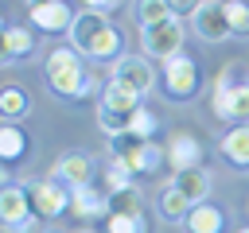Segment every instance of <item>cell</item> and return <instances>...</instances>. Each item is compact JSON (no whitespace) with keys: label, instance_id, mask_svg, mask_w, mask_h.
I'll use <instances>...</instances> for the list:
<instances>
[{"label":"cell","instance_id":"6da1fadb","mask_svg":"<svg viewBox=\"0 0 249 233\" xmlns=\"http://www.w3.org/2000/svg\"><path fill=\"white\" fill-rule=\"evenodd\" d=\"M70 47L93 62H117L121 58V31L109 23V16L101 12H78L74 16V27H70Z\"/></svg>","mask_w":249,"mask_h":233},{"label":"cell","instance_id":"7a4b0ae2","mask_svg":"<svg viewBox=\"0 0 249 233\" xmlns=\"http://www.w3.org/2000/svg\"><path fill=\"white\" fill-rule=\"evenodd\" d=\"M43 74H47V85L58 93V97H82V85L89 78V70L82 66V54L74 47H54L43 62Z\"/></svg>","mask_w":249,"mask_h":233},{"label":"cell","instance_id":"3957f363","mask_svg":"<svg viewBox=\"0 0 249 233\" xmlns=\"http://www.w3.org/2000/svg\"><path fill=\"white\" fill-rule=\"evenodd\" d=\"M183 39H187V31H183V19H175V16L163 19V23L140 27V50L156 62H167V58L183 54Z\"/></svg>","mask_w":249,"mask_h":233},{"label":"cell","instance_id":"277c9868","mask_svg":"<svg viewBox=\"0 0 249 233\" xmlns=\"http://www.w3.org/2000/svg\"><path fill=\"white\" fill-rule=\"evenodd\" d=\"M195 89H198V66L191 62V54L167 58L163 62V93L171 101H187V97H195Z\"/></svg>","mask_w":249,"mask_h":233},{"label":"cell","instance_id":"5b68a950","mask_svg":"<svg viewBox=\"0 0 249 233\" xmlns=\"http://www.w3.org/2000/svg\"><path fill=\"white\" fill-rule=\"evenodd\" d=\"M113 82H121V85H128L132 93L144 97V93L156 89V70L148 62V54H121L113 62Z\"/></svg>","mask_w":249,"mask_h":233},{"label":"cell","instance_id":"8992f818","mask_svg":"<svg viewBox=\"0 0 249 233\" xmlns=\"http://www.w3.org/2000/svg\"><path fill=\"white\" fill-rule=\"evenodd\" d=\"M0 217H4V233H27L35 225L27 186H4V194H0Z\"/></svg>","mask_w":249,"mask_h":233},{"label":"cell","instance_id":"52a82bcc","mask_svg":"<svg viewBox=\"0 0 249 233\" xmlns=\"http://www.w3.org/2000/svg\"><path fill=\"white\" fill-rule=\"evenodd\" d=\"M191 23H195V35L206 39V43H222V39L233 35L230 16H226V0H202L198 12L191 16Z\"/></svg>","mask_w":249,"mask_h":233},{"label":"cell","instance_id":"ba28073f","mask_svg":"<svg viewBox=\"0 0 249 233\" xmlns=\"http://www.w3.org/2000/svg\"><path fill=\"white\" fill-rule=\"evenodd\" d=\"M47 179L58 183V186H66V190H82V186H89V179H93V159L82 155V151H66V155L54 159V167H51Z\"/></svg>","mask_w":249,"mask_h":233},{"label":"cell","instance_id":"9c48e42d","mask_svg":"<svg viewBox=\"0 0 249 233\" xmlns=\"http://www.w3.org/2000/svg\"><path fill=\"white\" fill-rule=\"evenodd\" d=\"M27 194H31V214H35L39 221H54V217L70 206V190H66V186H58V183H51V179L31 183V186H27Z\"/></svg>","mask_w":249,"mask_h":233},{"label":"cell","instance_id":"30bf717a","mask_svg":"<svg viewBox=\"0 0 249 233\" xmlns=\"http://www.w3.org/2000/svg\"><path fill=\"white\" fill-rule=\"evenodd\" d=\"M214 116L222 120H249V82H237L230 89H214Z\"/></svg>","mask_w":249,"mask_h":233},{"label":"cell","instance_id":"8fae6325","mask_svg":"<svg viewBox=\"0 0 249 233\" xmlns=\"http://www.w3.org/2000/svg\"><path fill=\"white\" fill-rule=\"evenodd\" d=\"M167 151V167L171 171H187V167H202V144L191 132H171V140L163 144Z\"/></svg>","mask_w":249,"mask_h":233},{"label":"cell","instance_id":"7c38bea8","mask_svg":"<svg viewBox=\"0 0 249 233\" xmlns=\"http://www.w3.org/2000/svg\"><path fill=\"white\" fill-rule=\"evenodd\" d=\"M31 23H35V31H70L74 27V12H70V4L66 0H51V4H39V8H31Z\"/></svg>","mask_w":249,"mask_h":233},{"label":"cell","instance_id":"4fadbf2b","mask_svg":"<svg viewBox=\"0 0 249 233\" xmlns=\"http://www.w3.org/2000/svg\"><path fill=\"white\" fill-rule=\"evenodd\" d=\"M35 47H39V39H35L31 27H19V23L4 27V66H16V62L31 58Z\"/></svg>","mask_w":249,"mask_h":233},{"label":"cell","instance_id":"5bb4252c","mask_svg":"<svg viewBox=\"0 0 249 233\" xmlns=\"http://www.w3.org/2000/svg\"><path fill=\"white\" fill-rule=\"evenodd\" d=\"M97 109H109V113H124V116H132L136 109H140V93H132L128 85H121V82H105L101 85V97H97Z\"/></svg>","mask_w":249,"mask_h":233},{"label":"cell","instance_id":"9a60e30c","mask_svg":"<svg viewBox=\"0 0 249 233\" xmlns=\"http://www.w3.org/2000/svg\"><path fill=\"white\" fill-rule=\"evenodd\" d=\"M70 210H74L82 221H93V217H109V194H97L93 186L70 190Z\"/></svg>","mask_w":249,"mask_h":233},{"label":"cell","instance_id":"2e32d148","mask_svg":"<svg viewBox=\"0 0 249 233\" xmlns=\"http://www.w3.org/2000/svg\"><path fill=\"white\" fill-rule=\"evenodd\" d=\"M171 186L198 206V202H206V194H210V175H206L202 167H187V171H175V175H171Z\"/></svg>","mask_w":249,"mask_h":233},{"label":"cell","instance_id":"e0dca14e","mask_svg":"<svg viewBox=\"0 0 249 233\" xmlns=\"http://www.w3.org/2000/svg\"><path fill=\"white\" fill-rule=\"evenodd\" d=\"M222 155L233 167H249V124H237L222 136Z\"/></svg>","mask_w":249,"mask_h":233},{"label":"cell","instance_id":"ac0fdd59","mask_svg":"<svg viewBox=\"0 0 249 233\" xmlns=\"http://www.w3.org/2000/svg\"><path fill=\"white\" fill-rule=\"evenodd\" d=\"M163 163H167V151H163L156 140H148V144L136 151V159L128 163V175H140V179H144V175H156Z\"/></svg>","mask_w":249,"mask_h":233},{"label":"cell","instance_id":"d6986e66","mask_svg":"<svg viewBox=\"0 0 249 233\" xmlns=\"http://www.w3.org/2000/svg\"><path fill=\"white\" fill-rule=\"evenodd\" d=\"M222 210L218 206H210V202H198L191 214H187V229L191 233H222Z\"/></svg>","mask_w":249,"mask_h":233},{"label":"cell","instance_id":"ffe728a7","mask_svg":"<svg viewBox=\"0 0 249 233\" xmlns=\"http://www.w3.org/2000/svg\"><path fill=\"white\" fill-rule=\"evenodd\" d=\"M191 210H195V202H191L187 194H179L175 186H167V190L160 194V214H163L167 221H187Z\"/></svg>","mask_w":249,"mask_h":233},{"label":"cell","instance_id":"44dd1931","mask_svg":"<svg viewBox=\"0 0 249 233\" xmlns=\"http://www.w3.org/2000/svg\"><path fill=\"white\" fill-rule=\"evenodd\" d=\"M23 151H27V136H23V128L4 124V128H0V155H4V163L23 159Z\"/></svg>","mask_w":249,"mask_h":233},{"label":"cell","instance_id":"7402d4cb","mask_svg":"<svg viewBox=\"0 0 249 233\" xmlns=\"http://www.w3.org/2000/svg\"><path fill=\"white\" fill-rule=\"evenodd\" d=\"M0 113H4L8 120H19V116H27V113H31V101H27V93H23L19 85H4V93H0Z\"/></svg>","mask_w":249,"mask_h":233},{"label":"cell","instance_id":"603a6c76","mask_svg":"<svg viewBox=\"0 0 249 233\" xmlns=\"http://www.w3.org/2000/svg\"><path fill=\"white\" fill-rule=\"evenodd\" d=\"M109 214H144V198H140V190L128 186V190L109 194Z\"/></svg>","mask_w":249,"mask_h":233},{"label":"cell","instance_id":"cb8c5ba5","mask_svg":"<svg viewBox=\"0 0 249 233\" xmlns=\"http://www.w3.org/2000/svg\"><path fill=\"white\" fill-rule=\"evenodd\" d=\"M136 19H140V27H152V23L171 19V8H167V0H140L136 4Z\"/></svg>","mask_w":249,"mask_h":233},{"label":"cell","instance_id":"d4e9b609","mask_svg":"<svg viewBox=\"0 0 249 233\" xmlns=\"http://www.w3.org/2000/svg\"><path fill=\"white\" fill-rule=\"evenodd\" d=\"M105 225H109V233H148L144 214H109Z\"/></svg>","mask_w":249,"mask_h":233},{"label":"cell","instance_id":"484cf974","mask_svg":"<svg viewBox=\"0 0 249 233\" xmlns=\"http://www.w3.org/2000/svg\"><path fill=\"white\" fill-rule=\"evenodd\" d=\"M226 16H230L233 35H249V4L245 0H226Z\"/></svg>","mask_w":249,"mask_h":233},{"label":"cell","instance_id":"4316f807","mask_svg":"<svg viewBox=\"0 0 249 233\" xmlns=\"http://www.w3.org/2000/svg\"><path fill=\"white\" fill-rule=\"evenodd\" d=\"M97 124H101L105 136H117V132H128L132 116H124V113H109V109H97Z\"/></svg>","mask_w":249,"mask_h":233},{"label":"cell","instance_id":"83f0119b","mask_svg":"<svg viewBox=\"0 0 249 233\" xmlns=\"http://www.w3.org/2000/svg\"><path fill=\"white\" fill-rule=\"evenodd\" d=\"M156 113L148 109V105H140L136 113H132V124H128V132H136V136H144V140H152V132H156Z\"/></svg>","mask_w":249,"mask_h":233},{"label":"cell","instance_id":"f1b7e54d","mask_svg":"<svg viewBox=\"0 0 249 233\" xmlns=\"http://www.w3.org/2000/svg\"><path fill=\"white\" fill-rule=\"evenodd\" d=\"M128 179H132L128 171H121V167H109V171H105V186H109V194H117V190H128V186H132Z\"/></svg>","mask_w":249,"mask_h":233},{"label":"cell","instance_id":"f546056e","mask_svg":"<svg viewBox=\"0 0 249 233\" xmlns=\"http://www.w3.org/2000/svg\"><path fill=\"white\" fill-rule=\"evenodd\" d=\"M198 4H202V0H167V8H171V16H175V19L195 16V12H198Z\"/></svg>","mask_w":249,"mask_h":233},{"label":"cell","instance_id":"4dcf8cb0","mask_svg":"<svg viewBox=\"0 0 249 233\" xmlns=\"http://www.w3.org/2000/svg\"><path fill=\"white\" fill-rule=\"evenodd\" d=\"M121 4H124V0H86V8H89V12H101V16H109V12L121 8Z\"/></svg>","mask_w":249,"mask_h":233},{"label":"cell","instance_id":"1f68e13d","mask_svg":"<svg viewBox=\"0 0 249 233\" xmlns=\"http://www.w3.org/2000/svg\"><path fill=\"white\" fill-rule=\"evenodd\" d=\"M39 4H51V0H27V8H39Z\"/></svg>","mask_w":249,"mask_h":233},{"label":"cell","instance_id":"d6a6232c","mask_svg":"<svg viewBox=\"0 0 249 233\" xmlns=\"http://www.w3.org/2000/svg\"><path fill=\"white\" fill-rule=\"evenodd\" d=\"M74 233H93V229H89V225H78V229H74Z\"/></svg>","mask_w":249,"mask_h":233}]
</instances>
